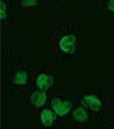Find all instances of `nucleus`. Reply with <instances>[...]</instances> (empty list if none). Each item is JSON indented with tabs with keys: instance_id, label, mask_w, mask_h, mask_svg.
I'll list each match as a JSON object with an SVG mask.
<instances>
[{
	"instance_id": "1",
	"label": "nucleus",
	"mask_w": 114,
	"mask_h": 129,
	"mask_svg": "<svg viewBox=\"0 0 114 129\" xmlns=\"http://www.w3.org/2000/svg\"><path fill=\"white\" fill-rule=\"evenodd\" d=\"M54 57L60 60H68L76 52V31L75 29H56L54 30Z\"/></svg>"
},
{
	"instance_id": "2",
	"label": "nucleus",
	"mask_w": 114,
	"mask_h": 129,
	"mask_svg": "<svg viewBox=\"0 0 114 129\" xmlns=\"http://www.w3.org/2000/svg\"><path fill=\"white\" fill-rule=\"evenodd\" d=\"M78 94L75 95H69V94H54L49 101V107L54 113L57 114L60 121H68L67 118H69V114L72 110L75 109L76 103L79 102Z\"/></svg>"
},
{
	"instance_id": "3",
	"label": "nucleus",
	"mask_w": 114,
	"mask_h": 129,
	"mask_svg": "<svg viewBox=\"0 0 114 129\" xmlns=\"http://www.w3.org/2000/svg\"><path fill=\"white\" fill-rule=\"evenodd\" d=\"M80 103L94 114H106L109 107L107 96L102 92H84L80 95Z\"/></svg>"
},
{
	"instance_id": "4",
	"label": "nucleus",
	"mask_w": 114,
	"mask_h": 129,
	"mask_svg": "<svg viewBox=\"0 0 114 129\" xmlns=\"http://www.w3.org/2000/svg\"><path fill=\"white\" fill-rule=\"evenodd\" d=\"M29 80H30L29 72L20 67H15L14 65L11 75H10V86H11L12 90H15V91L26 90L27 86H29Z\"/></svg>"
},
{
	"instance_id": "5",
	"label": "nucleus",
	"mask_w": 114,
	"mask_h": 129,
	"mask_svg": "<svg viewBox=\"0 0 114 129\" xmlns=\"http://www.w3.org/2000/svg\"><path fill=\"white\" fill-rule=\"evenodd\" d=\"M92 114L94 113H91L87 107L83 106L80 103V99H79L75 109L69 114L68 121H71V124H76V125H90V124H92V120H94Z\"/></svg>"
},
{
	"instance_id": "6",
	"label": "nucleus",
	"mask_w": 114,
	"mask_h": 129,
	"mask_svg": "<svg viewBox=\"0 0 114 129\" xmlns=\"http://www.w3.org/2000/svg\"><path fill=\"white\" fill-rule=\"evenodd\" d=\"M35 120H37L35 124H38L44 129H50V128H53V125L56 122H58L57 114L50 107H44V109L38 110Z\"/></svg>"
},
{
	"instance_id": "7",
	"label": "nucleus",
	"mask_w": 114,
	"mask_h": 129,
	"mask_svg": "<svg viewBox=\"0 0 114 129\" xmlns=\"http://www.w3.org/2000/svg\"><path fill=\"white\" fill-rule=\"evenodd\" d=\"M49 101H50V98L48 96V92L37 88V87H34V90L29 95V102H30V105L33 106V109L35 111L46 107V105H48Z\"/></svg>"
},
{
	"instance_id": "8",
	"label": "nucleus",
	"mask_w": 114,
	"mask_h": 129,
	"mask_svg": "<svg viewBox=\"0 0 114 129\" xmlns=\"http://www.w3.org/2000/svg\"><path fill=\"white\" fill-rule=\"evenodd\" d=\"M53 74L49 71H40L34 75V87L42 90V91H50L52 87H53Z\"/></svg>"
},
{
	"instance_id": "9",
	"label": "nucleus",
	"mask_w": 114,
	"mask_h": 129,
	"mask_svg": "<svg viewBox=\"0 0 114 129\" xmlns=\"http://www.w3.org/2000/svg\"><path fill=\"white\" fill-rule=\"evenodd\" d=\"M98 7L103 15L114 16V0H98Z\"/></svg>"
},
{
	"instance_id": "10",
	"label": "nucleus",
	"mask_w": 114,
	"mask_h": 129,
	"mask_svg": "<svg viewBox=\"0 0 114 129\" xmlns=\"http://www.w3.org/2000/svg\"><path fill=\"white\" fill-rule=\"evenodd\" d=\"M42 2L44 0H20V8L22 11H31L38 6H41Z\"/></svg>"
},
{
	"instance_id": "11",
	"label": "nucleus",
	"mask_w": 114,
	"mask_h": 129,
	"mask_svg": "<svg viewBox=\"0 0 114 129\" xmlns=\"http://www.w3.org/2000/svg\"><path fill=\"white\" fill-rule=\"evenodd\" d=\"M0 7H2V23L3 26L8 25V16H10V3L8 0H2L0 2Z\"/></svg>"
},
{
	"instance_id": "12",
	"label": "nucleus",
	"mask_w": 114,
	"mask_h": 129,
	"mask_svg": "<svg viewBox=\"0 0 114 129\" xmlns=\"http://www.w3.org/2000/svg\"><path fill=\"white\" fill-rule=\"evenodd\" d=\"M45 3L48 4H52V6H57V4H64L65 0H44Z\"/></svg>"
},
{
	"instance_id": "13",
	"label": "nucleus",
	"mask_w": 114,
	"mask_h": 129,
	"mask_svg": "<svg viewBox=\"0 0 114 129\" xmlns=\"http://www.w3.org/2000/svg\"><path fill=\"white\" fill-rule=\"evenodd\" d=\"M99 129H114V128H111V126H102V128H99Z\"/></svg>"
}]
</instances>
